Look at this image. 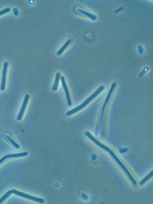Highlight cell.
I'll return each mask as SVG.
<instances>
[{
  "label": "cell",
  "mask_w": 153,
  "mask_h": 204,
  "mask_svg": "<svg viewBox=\"0 0 153 204\" xmlns=\"http://www.w3.org/2000/svg\"><path fill=\"white\" fill-rule=\"evenodd\" d=\"M72 40L71 39H69L67 40V42L65 43V44L60 48V49L58 52H57V55H58V56L61 55L65 50L67 49V47H68V45L70 44V43L72 42Z\"/></svg>",
  "instance_id": "cell-9"
},
{
  "label": "cell",
  "mask_w": 153,
  "mask_h": 204,
  "mask_svg": "<svg viewBox=\"0 0 153 204\" xmlns=\"http://www.w3.org/2000/svg\"><path fill=\"white\" fill-rule=\"evenodd\" d=\"M6 138L9 141V142H10V143H11L12 145L15 148H20V146L18 145V143H17L16 142H15V141L12 140V139L10 137V136L6 135Z\"/></svg>",
  "instance_id": "cell-13"
},
{
  "label": "cell",
  "mask_w": 153,
  "mask_h": 204,
  "mask_svg": "<svg viewBox=\"0 0 153 204\" xmlns=\"http://www.w3.org/2000/svg\"><path fill=\"white\" fill-rule=\"evenodd\" d=\"M12 194V190H9L3 196L1 199H0V204H2L3 202L5 201V200L7 199L8 197H10L11 195Z\"/></svg>",
  "instance_id": "cell-12"
},
{
  "label": "cell",
  "mask_w": 153,
  "mask_h": 204,
  "mask_svg": "<svg viewBox=\"0 0 153 204\" xmlns=\"http://www.w3.org/2000/svg\"><path fill=\"white\" fill-rule=\"evenodd\" d=\"M116 83H113L112 85L111 88L110 89V90L109 91V94L108 96L107 97L105 101V103L104 104V106H103V108H102V113H101V120H100V127L101 126V123L102 121V119H103V116H104V108H105V107H106V105L109 102V99L111 98V96L112 93V92L114 91V89L116 87Z\"/></svg>",
  "instance_id": "cell-5"
},
{
  "label": "cell",
  "mask_w": 153,
  "mask_h": 204,
  "mask_svg": "<svg viewBox=\"0 0 153 204\" xmlns=\"http://www.w3.org/2000/svg\"><path fill=\"white\" fill-rule=\"evenodd\" d=\"M77 11L81 13L82 14L86 16L87 17H88L89 18H90L91 20H96L97 17L95 15L90 13L89 12H87L86 11H85L84 10H80V9H77Z\"/></svg>",
  "instance_id": "cell-8"
},
{
  "label": "cell",
  "mask_w": 153,
  "mask_h": 204,
  "mask_svg": "<svg viewBox=\"0 0 153 204\" xmlns=\"http://www.w3.org/2000/svg\"><path fill=\"white\" fill-rule=\"evenodd\" d=\"M12 193L17 195L18 196L25 197V198H26L27 199L30 200H32V201H34V202H39L40 204H43V203L44 202V200L43 199H41V198L33 197V196H31L30 195L25 194V193H23L22 192H19V191L16 190L12 189Z\"/></svg>",
  "instance_id": "cell-3"
},
{
  "label": "cell",
  "mask_w": 153,
  "mask_h": 204,
  "mask_svg": "<svg viewBox=\"0 0 153 204\" xmlns=\"http://www.w3.org/2000/svg\"><path fill=\"white\" fill-rule=\"evenodd\" d=\"M10 11H11V9H10V8H5L4 10H2V11H0V16L3 15V14H5L6 13L9 12Z\"/></svg>",
  "instance_id": "cell-15"
},
{
  "label": "cell",
  "mask_w": 153,
  "mask_h": 204,
  "mask_svg": "<svg viewBox=\"0 0 153 204\" xmlns=\"http://www.w3.org/2000/svg\"><path fill=\"white\" fill-rule=\"evenodd\" d=\"M60 72H58L56 74V77H55V80L54 84L53 85V87L52 88L53 91H57L58 89V87L59 85V79H60Z\"/></svg>",
  "instance_id": "cell-10"
},
{
  "label": "cell",
  "mask_w": 153,
  "mask_h": 204,
  "mask_svg": "<svg viewBox=\"0 0 153 204\" xmlns=\"http://www.w3.org/2000/svg\"><path fill=\"white\" fill-rule=\"evenodd\" d=\"M8 64L7 62H5L3 64V67L2 77V81H1V90L4 91L5 89V84H6V74H7V70Z\"/></svg>",
  "instance_id": "cell-6"
},
{
  "label": "cell",
  "mask_w": 153,
  "mask_h": 204,
  "mask_svg": "<svg viewBox=\"0 0 153 204\" xmlns=\"http://www.w3.org/2000/svg\"><path fill=\"white\" fill-rule=\"evenodd\" d=\"M104 86H101L99 87V88L97 89L96 91L94 92V93L92 94L91 96H90L89 98L87 99L86 100L84 101V102H83L80 106H78L76 108L72 109L71 111H68L67 113V116H72V115L76 113L77 111H81L82 109L84 108V107H85L90 102H91V101H92L95 98H96L97 96H98L99 94L102 91L104 90Z\"/></svg>",
  "instance_id": "cell-2"
},
{
  "label": "cell",
  "mask_w": 153,
  "mask_h": 204,
  "mask_svg": "<svg viewBox=\"0 0 153 204\" xmlns=\"http://www.w3.org/2000/svg\"><path fill=\"white\" fill-rule=\"evenodd\" d=\"M153 171H151V173H149V174L147 176H146L144 179H143L141 180V182H139V185H143L146 182H147L149 179H151V178L153 176Z\"/></svg>",
  "instance_id": "cell-11"
},
{
  "label": "cell",
  "mask_w": 153,
  "mask_h": 204,
  "mask_svg": "<svg viewBox=\"0 0 153 204\" xmlns=\"http://www.w3.org/2000/svg\"><path fill=\"white\" fill-rule=\"evenodd\" d=\"M12 158V155H6V156H3L2 158H1V159H0V165L2 163L5 161V160H6V159H7V158Z\"/></svg>",
  "instance_id": "cell-14"
},
{
  "label": "cell",
  "mask_w": 153,
  "mask_h": 204,
  "mask_svg": "<svg viewBox=\"0 0 153 204\" xmlns=\"http://www.w3.org/2000/svg\"><path fill=\"white\" fill-rule=\"evenodd\" d=\"M85 135L87 137L89 138H90L91 140L92 141H93V142H94L96 145H97V146H99V147L101 148L102 149L105 150L106 151L109 152V153L111 155L112 157L114 158V160L116 161V162L122 168V170H123L124 172L126 173V175H127V176H128L129 178L130 179L131 182H132V183H133L134 185H135L137 184V183L136 180H134L133 176L131 175V173L129 172L128 170L126 168V167L124 166V165L122 163V162H121L120 160H119L118 158L116 156V155H115V153L113 152V151H112L107 146L104 145V144H102L101 142H100L97 138H96L94 137V136L92 135L91 134H90V133H89V131H86V132L85 133Z\"/></svg>",
  "instance_id": "cell-1"
},
{
  "label": "cell",
  "mask_w": 153,
  "mask_h": 204,
  "mask_svg": "<svg viewBox=\"0 0 153 204\" xmlns=\"http://www.w3.org/2000/svg\"><path fill=\"white\" fill-rule=\"evenodd\" d=\"M60 79L62 81V85L64 89L65 92V95H66V98H67V104L68 106H71L72 105V101H71V98H70V95L69 92L67 88L66 82L65 80L64 76L60 77Z\"/></svg>",
  "instance_id": "cell-4"
},
{
  "label": "cell",
  "mask_w": 153,
  "mask_h": 204,
  "mask_svg": "<svg viewBox=\"0 0 153 204\" xmlns=\"http://www.w3.org/2000/svg\"><path fill=\"white\" fill-rule=\"evenodd\" d=\"M29 98H30V96L28 94H26L25 96V99L23 101V103L22 104V107H21V109L20 111V113L18 114V115L17 117V120H21L22 118L23 115V113L25 112V109H26V108L27 107V104L28 101V99H29Z\"/></svg>",
  "instance_id": "cell-7"
},
{
  "label": "cell",
  "mask_w": 153,
  "mask_h": 204,
  "mask_svg": "<svg viewBox=\"0 0 153 204\" xmlns=\"http://www.w3.org/2000/svg\"><path fill=\"white\" fill-rule=\"evenodd\" d=\"M13 13H14V15L15 16H18V10L17 8H14L13 9Z\"/></svg>",
  "instance_id": "cell-16"
}]
</instances>
